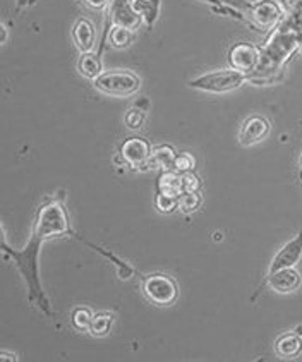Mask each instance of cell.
<instances>
[{"instance_id":"8","label":"cell","mask_w":302,"mask_h":362,"mask_svg":"<svg viewBox=\"0 0 302 362\" xmlns=\"http://www.w3.org/2000/svg\"><path fill=\"white\" fill-rule=\"evenodd\" d=\"M107 23L112 26H124L136 31L143 24L141 18L132 9V0H110L107 7Z\"/></svg>"},{"instance_id":"15","label":"cell","mask_w":302,"mask_h":362,"mask_svg":"<svg viewBox=\"0 0 302 362\" xmlns=\"http://www.w3.org/2000/svg\"><path fill=\"white\" fill-rule=\"evenodd\" d=\"M275 351L277 356L281 357V359H296L302 352V337L297 335L296 332L284 333L277 340Z\"/></svg>"},{"instance_id":"21","label":"cell","mask_w":302,"mask_h":362,"mask_svg":"<svg viewBox=\"0 0 302 362\" xmlns=\"http://www.w3.org/2000/svg\"><path fill=\"white\" fill-rule=\"evenodd\" d=\"M132 33L134 31L129 30V28L112 26L110 33H108V42L117 50H124V48H127L132 43Z\"/></svg>"},{"instance_id":"34","label":"cell","mask_w":302,"mask_h":362,"mask_svg":"<svg viewBox=\"0 0 302 362\" xmlns=\"http://www.w3.org/2000/svg\"><path fill=\"white\" fill-rule=\"evenodd\" d=\"M294 332H296L299 337H302V327H297L296 329H294Z\"/></svg>"},{"instance_id":"30","label":"cell","mask_w":302,"mask_h":362,"mask_svg":"<svg viewBox=\"0 0 302 362\" xmlns=\"http://www.w3.org/2000/svg\"><path fill=\"white\" fill-rule=\"evenodd\" d=\"M223 4H227V6H232L236 7V9L243 11L244 14H248V11L251 9V4L248 2V0H221Z\"/></svg>"},{"instance_id":"17","label":"cell","mask_w":302,"mask_h":362,"mask_svg":"<svg viewBox=\"0 0 302 362\" xmlns=\"http://www.w3.org/2000/svg\"><path fill=\"white\" fill-rule=\"evenodd\" d=\"M156 189H158V192H163V194L177 196L179 198L184 192L182 174H179L177 170H163L158 180H156Z\"/></svg>"},{"instance_id":"10","label":"cell","mask_w":302,"mask_h":362,"mask_svg":"<svg viewBox=\"0 0 302 362\" xmlns=\"http://www.w3.org/2000/svg\"><path fill=\"white\" fill-rule=\"evenodd\" d=\"M151 144L143 138H129L120 146V156L131 168H148L151 156Z\"/></svg>"},{"instance_id":"3","label":"cell","mask_w":302,"mask_h":362,"mask_svg":"<svg viewBox=\"0 0 302 362\" xmlns=\"http://www.w3.org/2000/svg\"><path fill=\"white\" fill-rule=\"evenodd\" d=\"M33 234L42 240L71 234L69 215H67L62 201L54 199L40 208L38 213H36Z\"/></svg>"},{"instance_id":"5","label":"cell","mask_w":302,"mask_h":362,"mask_svg":"<svg viewBox=\"0 0 302 362\" xmlns=\"http://www.w3.org/2000/svg\"><path fill=\"white\" fill-rule=\"evenodd\" d=\"M93 86L100 93L108 96H131L138 93L141 79L131 71H103L93 81Z\"/></svg>"},{"instance_id":"24","label":"cell","mask_w":302,"mask_h":362,"mask_svg":"<svg viewBox=\"0 0 302 362\" xmlns=\"http://www.w3.org/2000/svg\"><path fill=\"white\" fill-rule=\"evenodd\" d=\"M201 206V196L198 192H182L179 196V210L186 215L198 211Z\"/></svg>"},{"instance_id":"23","label":"cell","mask_w":302,"mask_h":362,"mask_svg":"<svg viewBox=\"0 0 302 362\" xmlns=\"http://www.w3.org/2000/svg\"><path fill=\"white\" fill-rule=\"evenodd\" d=\"M93 313L88 308H76L72 311V325L79 332H90L91 323H93Z\"/></svg>"},{"instance_id":"18","label":"cell","mask_w":302,"mask_h":362,"mask_svg":"<svg viewBox=\"0 0 302 362\" xmlns=\"http://www.w3.org/2000/svg\"><path fill=\"white\" fill-rule=\"evenodd\" d=\"M78 72L83 78L95 81L103 72V64L102 59H100V54H93V52L81 54V57L78 60Z\"/></svg>"},{"instance_id":"32","label":"cell","mask_w":302,"mask_h":362,"mask_svg":"<svg viewBox=\"0 0 302 362\" xmlns=\"http://www.w3.org/2000/svg\"><path fill=\"white\" fill-rule=\"evenodd\" d=\"M0 28H2V40H0V43H2V45H4V43L7 42V36H9V33H7V26H6V24H2V26H0Z\"/></svg>"},{"instance_id":"14","label":"cell","mask_w":302,"mask_h":362,"mask_svg":"<svg viewBox=\"0 0 302 362\" xmlns=\"http://www.w3.org/2000/svg\"><path fill=\"white\" fill-rule=\"evenodd\" d=\"M72 40H74V45L78 47L81 54L93 52L96 45V31L93 23L86 18L78 19L74 28H72Z\"/></svg>"},{"instance_id":"6","label":"cell","mask_w":302,"mask_h":362,"mask_svg":"<svg viewBox=\"0 0 302 362\" xmlns=\"http://www.w3.org/2000/svg\"><path fill=\"white\" fill-rule=\"evenodd\" d=\"M143 292L146 299L160 308L172 305L179 297V287L175 280L163 273H153L143 281Z\"/></svg>"},{"instance_id":"33","label":"cell","mask_w":302,"mask_h":362,"mask_svg":"<svg viewBox=\"0 0 302 362\" xmlns=\"http://www.w3.org/2000/svg\"><path fill=\"white\" fill-rule=\"evenodd\" d=\"M26 4H28V0H18V11L23 9V7L26 6Z\"/></svg>"},{"instance_id":"13","label":"cell","mask_w":302,"mask_h":362,"mask_svg":"<svg viewBox=\"0 0 302 362\" xmlns=\"http://www.w3.org/2000/svg\"><path fill=\"white\" fill-rule=\"evenodd\" d=\"M267 281L272 291L287 296V293H294L301 287L302 276L296 268H284L279 272L268 273Z\"/></svg>"},{"instance_id":"4","label":"cell","mask_w":302,"mask_h":362,"mask_svg":"<svg viewBox=\"0 0 302 362\" xmlns=\"http://www.w3.org/2000/svg\"><path fill=\"white\" fill-rule=\"evenodd\" d=\"M244 83H248V76L244 72L236 69H225L215 71L201 74L198 78L189 81V88L199 91H207V93H231L233 90H239Z\"/></svg>"},{"instance_id":"16","label":"cell","mask_w":302,"mask_h":362,"mask_svg":"<svg viewBox=\"0 0 302 362\" xmlns=\"http://www.w3.org/2000/svg\"><path fill=\"white\" fill-rule=\"evenodd\" d=\"M177 151L170 144H160L153 148L148 168H160V170H174Z\"/></svg>"},{"instance_id":"9","label":"cell","mask_w":302,"mask_h":362,"mask_svg":"<svg viewBox=\"0 0 302 362\" xmlns=\"http://www.w3.org/2000/svg\"><path fill=\"white\" fill-rule=\"evenodd\" d=\"M257 62H260V48L251 43L239 42L228 50V64L232 69L249 74L256 69Z\"/></svg>"},{"instance_id":"25","label":"cell","mask_w":302,"mask_h":362,"mask_svg":"<svg viewBox=\"0 0 302 362\" xmlns=\"http://www.w3.org/2000/svg\"><path fill=\"white\" fill-rule=\"evenodd\" d=\"M155 206L160 213H165V215H167V213H172L179 208V198H177V196L163 194V192H156Z\"/></svg>"},{"instance_id":"1","label":"cell","mask_w":302,"mask_h":362,"mask_svg":"<svg viewBox=\"0 0 302 362\" xmlns=\"http://www.w3.org/2000/svg\"><path fill=\"white\" fill-rule=\"evenodd\" d=\"M301 43L302 35L279 30V28L273 30L267 43L260 48L257 67L249 74H245L248 83L256 84V86H267V84L281 81L285 76V66L292 59V55L299 52Z\"/></svg>"},{"instance_id":"22","label":"cell","mask_w":302,"mask_h":362,"mask_svg":"<svg viewBox=\"0 0 302 362\" xmlns=\"http://www.w3.org/2000/svg\"><path fill=\"white\" fill-rule=\"evenodd\" d=\"M112 325H114V315H110V313H98V315L93 316L90 333L93 337H105L110 333Z\"/></svg>"},{"instance_id":"19","label":"cell","mask_w":302,"mask_h":362,"mask_svg":"<svg viewBox=\"0 0 302 362\" xmlns=\"http://www.w3.org/2000/svg\"><path fill=\"white\" fill-rule=\"evenodd\" d=\"M132 9L148 28L155 26L160 16V0H132Z\"/></svg>"},{"instance_id":"36","label":"cell","mask_w":302,"mask_h":362,"mask_svg":"<svg viewBox=\"0 0 302 362\" xmlns=\"http://www.w3.org/2000/svg\"><path fill=\"white\" fill-rule=\"evenodd\" d=\"M248 2L251 4V6H252V4H257V2H261V0H248Z\"/></svg>"},{"instance_id":"31","label":"cell","mask_w":302,"mask_h":362,"mask_svg":"<svg viewBox=\"0 0 302 362\" xmlns=\"http://www.w3.org/2000/svg\"><path fill=\"white\" fill-rule=\"evenodd\" d=\"M0 361H12V362H16V361H18V356H16V354L2 351V352H0Z\"/></svg>"},{"instance_id":"35","label":"cell","mask_w":302,"mask_h":362,"mask_svg":"<svg viewBox=\"0 0 302 362\" xmlns=\"http://www.w3.org/2000/svg\"><path fill=\"white\" fill-rule=\"evenodd\" d=\"M279 2L281 4V6H284V7H287V4L289 2H291V0H279Z\"/></svg>"},{"instance_id":"28","label":"cell","mask_w":302,"mask_h":362,"mask_svg":"<svg viewBox=\"0 0 302 362\" xmlns=\"http://www.w3.org/2000/svg\"><path fill=\"white\" fill-rule=\"evenodd\" d=\"M182 189L184 192H198L201 189V180L194 172H186L182 174Z\"/></svg>"},{"instance_id":"29","label":"cell","mask_w":302,"mask_h":362,"mask_svg":"<svg viewBox=\"0 0 302 362\" xmlns=\"http://www.w3.org/2000/svg\"><path fill=\"white\" fill-rule=\"evenodd\" d=\"M86 7H90V9L93 11H103L107 9L108 4H110V0H81Z\"/></svg>"},{"instance_id":"12","label":"cell","mask_w":302,"mask_h":362,"mask_svg":"<svg viewBox=\"0 0 302 362\" xmlns=\"http://www.w3.org/2000/svg\"><path fill=\"white\" fill-rule=\"evenodd\" d=\"M269 129L272 126H269L268 119H265L263 115H251L244 120L243 127H240L239 143L245 148L255 146V144L268 138Z\"/></svg>"},{"instance_id":"39","label":"cell","mask_w":302,"mask_h":362,"mask_svg":"<svg viewBox=\"0 0 302 362\" xmlns=\"http://www.w3.org/2000/svg\"><path fill=\"white\" fill-rule=\"evenodd\" d=\"M301 180H302V172H301Z\"/></svg>"},{"instance_id":"2","label":"cell","mask_w":302,"mask_h":362,"mask_svg":"<svg viewBox=\"0 0 302 362\" xmlns=\"http://www.w3.org/2000/svg\"><path fill=\"white\" fill-rule=\"evenodd\" d=\"M43 240L35 234H31L28 244L23 249H12L7 245L6 232L2 235V251L4 256H11L12 263L21 273L24 284L28 287V299L30 303L36 305V309L43 313L45 316H52V304L48 300L45 291L42 287V280H40V269H38V257L40 249H42Z\"/></svg>"},{"instance_id":"20","label":"cell","mask_w":302,"mask_h":362,"mask_svg":"<svg viewBox=\"0 0 302 362\" xmlns=\"http://www.w3.org/2000/svg\"><path fill=\"white\" fill-rule=\"evenodd\" d=\"M84 244H86V245H90L91 249H95L96 252H100V255L107 257V259H110L112 263H114L115 267H117V273H119V279H120V280H131L132 276H134V268H132L131 264H127L126 261H124V259H120L119 256H115L114 252L107 251V249L100 247V245H96V244H91V243H84Z\"/></svg>"},{"instance_id":"27","label":"cell","mask_w":302,"mask_h":362,"mask_svg":"<svg viewBox=\"0 0 302 362\" xmlns=\"http://www.w3.org/2000/svg\"><path fill=\"white\" fill-rule=\"evenodd\" d=\"M196 160L191 153H177V158L174 163V170L179 174H186V172H194Z\"/></svg>"},{"instance_id":"7","label":"cell","mask_w":302,"mask_h":362,"mask_svg":"<svg viewBox=\"0 0 302 362\" xmlns=\"http://www.w3.org/2000/svg\"><path fill=\"white\" fill-rule=\"evenodd\" d=\"M245 16H248V21L255 30L273 31L279 28L281 19H284L285 7L279 0H261V2L252 4Z\"/></svg>"},{"instance_id":"37","label":"cell","mask_w":302,"mask_h":362,"mask_svg":"<svg viewBox=\"0 0 302 362\" xmlns=\"http://www.w3.org/2000/svg\"><path fill=\"white\" fill-rule=\"evenodd\" d=\"M299 52L302 54V43H301V48H299Z\"/></svg>"},{"instance_id":"38","label":"cell","mask_w":302,"mask_h":362,"mask_svg":"<svg viewBox=\"0 0 302 362\" xmlns=\"http://www.w3.org/2000/svg\"><path fill=\"white\" fill-rule=\"evenodd\" d=\"M301 165H302V156H301Z\"/></svg>"},{"instance_id":"26","label":"cell","mask_w":302,"mask_h":362,"mask_svg":"<svg viewBox=\"0 0 302 362\" xmlns=\"http://www.w3.org/2000/svg\"><path fill=\"white\" fill-rule=\"evenodd\" d=\"M144 117H146V112L134 105L127 108L126 115H124V124H126V127L131 129V131H138V129L143 126Z\"/></svg>"},{"instance_id":"11","label":"cell","mask_w":302,"mask_h":362,"mask_svg":"<svg viewBox=\"0 0 302 362\" xmlns=\"http://www.w3.org/2000/svg\"><path fill=\"white\" fill-rule=\"evenodd\" d=\"M302 257V230L297 234L294 239L289 240L287 244H284L280 247V251L277 252L275 257L272 259L268 273L279 272L284 268H296L297 263Z\"/></svg>"}]
</instances>
